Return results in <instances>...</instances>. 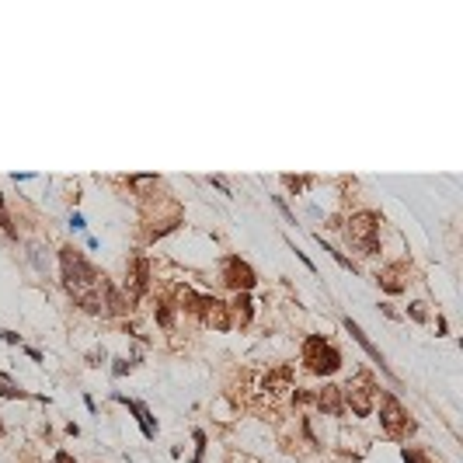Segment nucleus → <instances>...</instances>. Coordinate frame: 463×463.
<instances>
[{
  "label": "nucleus",
  "instance_id": "nucleus-1",
  "mask_svg": "<svg viewBox=\"0 0 463 463\" xmlns=\"http://www.w3.org/2000/svg\"><path fill=\"white\" fill-rule=\"evenodd\" d=\"M380 212H373V209H359V212H352L348 216V223L342 226L345 230V244L355 251V255H362V258H373L376 251H380Z\"/></svg>",
  "mask_w": 463,
  "mask_h": 463
},
{
  "label": "nucleus",
  "instance_id": "nucleus-2",
  "mask_svg": "<svg viewBox=\"0 0 463 463\" xmlns=\"http://www.w3.org/2000/svg\"><path fill=\"white\" fill-rule=\"evenodd\" d=\"M303 362H307V369L310 373H317V376H331V373H338L342 369V352L324 338V335H307L303 338Z\"/></svg>",
  "mask_w": 463,
  "mask_h": 463
},
{
  "label": "nucleus",
  "instance_id": "nucleus-3",
  "mask_svg": "<svg viewBox=\"0 0 463 463\" xmlns=\"http://www.w3.org/2000/svg\"><path fill=\"white\" fill-rule=\"evenodd\" d=\"M342 401H345L359 418H366V414L373 411V401H376V380H373L369 373H355V376L348 380V387H342Z\"/></svg>",
  "mask_w": 463,
  "mask_h": 463
},
{
  "label": "nucleus",
  "instance_id": "nucleus-4",
  "mask_svg": "<svg viewBox=\"0 0 463 463\" xmlns=\"http://www.w3.org/2000/svg\"><path fill=\"white\" fill-rule=\"evenodd\" d=\"M380 428L387 432V439H404V435L414 432L411 414L404 411V404H401L394 394H383V404H380Z\"/></svg>",
  "mask_w": 463,
  "mask_h": 463
},
{
  "label": "nucleus",
  "instance_id": "nucleus-5",
  "mask_svg": "<svg viewBox=\"0 0 463 463\" xmlns=\"http://www.w3.org/2000/svg\"><path fill=\"white\" fill-rule=\"evenodd\" d=\"M219 279H223V286H230L234 293H251V289L258 286L255 269H251L241 255H226V258H223V265H219Z\"/></svg>",
  "mask_w": 463,
  "mask_h": 463
},
{
  "label": "nucleus",
  "instance_id": "nucleus-6",
  "mask_svg": "<svg viewBox=\"0 0 463 463\" xmlns=\"http://www.w3.org/2000/svg\"><path fill=\"white\" fill-rule=\"evenodd\" d=\"M150 289V262L143 258V255H136V258H129V265H126V300L129 303H140L143 300V293Z\"/></svg>",
  "mask_w": 463,
  "mask_h": 463
},
{
  "label": "nucleus",
  "instance_id": "nucleus-7",
  "mask_svg": "<svg viewBox=\"0 0 463 463\" xmlns=\"http://www.w3.org/2000/svg\"><path fill=\"white\" fill-rule=\"evenodd\" d=\"M376 283H380V289H383V293L397 296V293H404V289H407V283H411V265H407V262L383 265V269L376 272Z\"/></svg>",
  "mask_w": 463,
  "mask_h": 463
},
{
  "label": "nucleus",
  "instance_id": "nucleus-8",
  "mask_svg": "<svg viewBox=\"0 0 463 463\" xmlns=\"http://www.w3.org/2000/svg\"><path fill=\"white\" fill-rule=\"evenodd\" d=\"M199 321H202V324H209V328H216V331H230V328H234L230 307H226L223 300H216V296H205V307H202Z\"/></svg>",
  "mask_w": 463,
  "mask_h": 463
},
{
  "label": "nucleus",
  "instance_id": "nucleus-9",
  "mask_svg": "<svg viewBox=\"0 0 463 463\" xmlns=\"http://www.w3.org/2000/svg\"><path fill=\"white\" fill-rule=\"evenodd\" d=\"M314 401H317V407H321L324 414H331V418H342V414H345L342 387H335V383H324V390H317Z\"/></svg>",
  "mask_w": 463,
  "mask_h": 463
},
{
  "label": "nucleus",
  "instance_id": "nucleus-10",
  "mask_svg": "<svg viewBox=\"0 0 463 463\" xmlns=\"http://www.w3.org/2000/svg\"><path fill=\"white\" fill-rule=\"evenodd\" d=\"M345 331H348V335H352V338H355V342H359V345L366 348V352H369V359H373V362H376V366H380V369H383L387 376H394V373H390V366H387V359H383V352H380V348H376V345H373V342L366 338V331H362V328H359V324L352 321V317H345Z\"/></svg>",
  "mask_w": 463,
  "mask_h": 463
},
{
  "label": "nucleus",
  "instance_id": "nucleus-11",
  "mask_svg": "<svg viewBox=\"0 0 463 463\" xmlns=\"http://www.w3.org/2000/svg\"><path fill=\"white\" fill-rule=\"evenodd\" d=\"M174 296H178V310H185V314H192V317H199V314H202V307H205V296H202V293H195L192 286H178V289H174Z\"/></svg>",
  "mask_w": 463,
  "mask_h": 463
},
{
  "label": "nucleus",
  "instance_id": "nucleus-12",
  "mask_svg": "<svg viewBox=\"0 0 463 463\" xmlns=\"http://www.w3.org/2000/svg\"><path fill=\"white\" fill-rule=\"evenodd\" d=\"M230 317H234L237 328H248L251 317H255V303H251V293H237L234 303H230Z\"/></svg>",
  "mask_w": 463,
  "mask_h": 463
},
{
  "label": "nucleus",
  "instance_id": "nucleus-13",
  "mask_svg": "<svg viewBox=\"0 0 463 463\" xmlns=\"http://www.w3.org/2000/svg\"><path fill=\"white\" fill-rule=\"evenodd\" d=\"M119 401H122V404H126V407L136 414V421H140L143 435H146V439H153V435H157V428H153V414L146 411V404H140V401H129V397H119Z\"/></svg>",
  "mask_w": 463,
  "mask_h": 463
},
{
  "label": "nucleus",
  "instance_id": "nucleus-14",
  "mask_svg": "<svg viewBox=\"0 0 463 463\" xmlns=\"http://www.w3.org/2000/svg\"><path fill=\"white\" fill-rule=\"evenodd\" d=\"M289 383H293V366H279L276 373H269V376H265V390H269V394L289 390Z\"/></svg>",
  "mask_w": 463,
  "mask_h": 463
},
{
  "label": "nucleus",
  "instance_id": "nucleus-15",
  "mask_svg": "<svg viewBox=\"0 0 463 463\" xmlns=\"http://www.w3.org/2000/svg\"><path fill=\"white\" fill-rule=\"evenodd\" d=\"M0 397H11V401H28L32 394L28 390H22L11 376H4V373H0Z\"/></svg>",
  "mask_w": 463,
  "mask_h": 463
},
{
  "label": "nucleus",
  "instance_id": "nucleus-16",
  "mask_svg": "<svg viewBox=\"0 0 463 463\" xmlns=\"http://www.w3.org/2000/svg\"><path fill=\"white\" fill-rule=\"evenodd\" d=\"M153 317H157V324H160V328H167V331H171V328H174V303L160 296V300H157V310H153Z\"/></svg>",
  "mask_w": 463,
  "mask_h": 463
},
{
  "label": "nucleus",
  "instance_id": "nucleus-17",
  "mask_svg": "<svg viewBox=\"0 0 463 463\" xmlns=\"http://www.w3.org/2000/svg\"><path fill=\"white\" fill-rule=\"evenodd\" d=\"M0 234H4L8 241H18V230H15V219H11V212L4 209V195H0Z\"/></svg>",
  "mask_w": 463,
  "mask_h": 463
},
{
  "label": "nucleus",
  "instance_id": "nucleus-18",
  "mask_svg": "<svg viewBox=\"0 0 463 463\" xmlns=\"http://www.w3.org/2000/svg\"><path fill=\"white\" fill-rule=\"evenodd\" d=\"M317 244H324V237H321V234H317ZM324 251H328V255H331V258H335V262H338L342 269H348V272H355V265H352V262H348V258H345L342 251H335L331 244H324Z\"/></svg>",
  "mask_w": 463,
  "mask_h": 463
},
{
  "label": "nucleus",
  "instance_id": "nucleus-19",
  "mask_svg": "<svg viewBox=\"0 0 463 463\" xmlns=\"http://www.w3.org/2000/svg\"><path fill=\"white\" fill-rule=\"evenodd\" d=\"M425 307H428V303L414 300V303L407 307V317H411V321H418V324H425V321H428V310H425Z\"/></svg>",
  "mask_w": 463,
  "mask_h": 463
},
{
  "label": "nucleus",
  "instance_id": "nucleus-20",
  "mask_svg": "<svg viewBox=\"0 0 463 463\" xmlns=\"http://www.w3.org/2000/svg\"><path fill=\"white\" fill-rule=\"evenodd\" d=\"M283 185H286L289 192H303V188L310 185V178H296V174H283Z\"/></svg>",
  "mask_w": 463,
  "mask_h": 463
},
{
  "label": "nucleus",
  "instance_id": "nucleus-21",
  "mask_svg": "<svg viewBox=\"0 0 463 463\" xmlns=\"http://www.w3.org/2000/svg\"><path fill=\"white\" fill-rule=\"evenodd\" d=\"M404 463H428V456L418 446H404Z\"/></svg>",
  "mask_w": 463,
  "mask_h": 463
},
{
  "label": "nucleus",
  "instance_id": "nucleus-22",
  "mask_svg": "<svg viewBox=\"0 0 463 463\" xmlns=\"http://www.w3.org/2000/svg\"><path fill=\"white\" fill-rule=\"evenodd\" d=\"M192 439H195V460H202V453H205V432H202V428H195V432H192Z\"/></svg>",
  "mask_w": 463,
  "mask_h": 463
},
{
  "label": "nucleus",
  "instance_id": "nucleus-23",
  "mask_svg": "<svg viewBox=\"0 0 463 463\" xmlns=\"http://www.w3.org/2000/svg\"><path fill=\"white\" fill-rule=\"evenodd\" d=\"M272 202H276V209H279V212H283V216H286L289 223H296V219H293V212H289V205L283 202V195H272Z\"/></svg>",
  "mask_w": 463,
  "mask_h": 463
},
{
  "label": "nucleus",
  "instance_id": "nucleus-24",
  "mask_svg": "<svg viewBox=\"0 0 463 463\" xmlns=\"http://www.w3.org/2000/svg\"><path fill=\"white\" fill-rule=\"evenodd\" d=\"M129 369H133V362H129V359H115V366H112V373H115V376H126Z\"/></svg>",
  "mask_w": 463,
  "mask_h": 463
},
{
  "label": "nucleus",
  "instance_id": "nucleus-25",
  "mask_svg": "<svg viewBox=\"0 0 463 463\" xmlns=\"http://www.w3.org/2000/svg\"><path fill=\"white\" fill-rule=\"evenodd\" d=\"M56 463H77V460H74L70 453H63V449H60V453H56Z\"/></svg>",
  "mask_w": 463,
  "mask_h": 463
},
{
  "label": "nucleus",
  "instance_id": "nucleus-26",
  "mask_svg": "<svg viewBox=\"0 0 463 463\" xmlns=\"http://www.w3.org/2000/svg\"><path fill=\"white\" fill-rule=\"evenodd\" d=\"M105 362V352H91V366H101Z\"/></svg>",
  "mask_w": 463,
  "mask_h": 463
},
{
  "label": "nucleus",
  "instance_id": "nucleus-27",
  "mask_svg": "<svg viewBox=\"0 0 463 463\" xmlns=\"http://www.w3.org/2000/svg\"><path fill=\"white\" fill-rule=\"evenodd\" d=\"M0 435H4V425H0Z\"/></svg>",
  "mask_w": 463,
  "mask_h": 463
},
{
  "label": "nucleus",
  "instance_id": "nucleus-28",
  "mask_svg": "<svg viewBox=\"0 0 463 463\" xmlns=\"http://www.w3.org/2000/svg\"><path fill=\"white\" fill-rule=\"evenodd\" d=\"M25 463H35V460H25Z\"/></svg>",
  "mask_w": 463,
  "mask_h": 463
}]
</instances>
